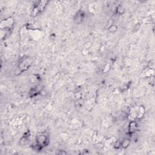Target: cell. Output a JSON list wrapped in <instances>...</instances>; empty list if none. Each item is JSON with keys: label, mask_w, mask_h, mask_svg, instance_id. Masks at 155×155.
<instances>
[{"label": "cell", "mask_w": 155, "mask_h": 155, "mask_svg": "<svg viewBox=\"0 0 155 155\" xmlns=\"http://www.w3.org/2000/svg\"><path fill=\"white\" fill-rule=\"evenodd\" d=\"M49 143V137L46 133H40L37 134L36 137V144L35 148L38 150L47 146Z\"/></svg>", "instance_id": "6da1fadb"}, {"label": "cell", "mask_w": 155, "mask_h": 155, "mask_svg": "<svg viewBox=\"0 0 155 155\" xmlns=\"http://www.w3.org/2000/svg\"><path fill=\"white\" fill-rule=\"evenodd\" d=\"M14 25V21L12 18H8L1 21V30H5L4 31V38H6L10 33L13 28Z\"/></svg>", "instance_id": "7a4b0ae2"}, {"label": "cell", "mask_w": 155, "mask_h": 155, "mask_svg": "<svg viewBox=\"0 0 155 155\" xmlns=\"http://www.w3.org/2000/svg\"><path fill=\"white\" fill-rule=\"evenodd\" d=\"M48 2L47 1H38L36 2L33 7L32 9V13L31 15L33 16H36L37 15H38L39 14H40L41 13H42L45 7L47 6Z\"/></svg>", "instance_id": "3957f363"}, {"label": "cell", "mask_w": 155, "mask_h": 155, "mask_svg": "<svg viewBox=\"0 0 155 155\" xmlns=\"http://www.w3.org/2000/svg\"><path fill=\"white\" fill-rule=\"evenodd\" d=\"M31 64V62L28 58H22L19 64V69L20 72H23L24 71L27 70L30 67Z\"/></svg>", "instance_id": "277c9868"}, {"label": "cell", "mask_w": 155, "mask_h": 155, "mask_svg": "<svg viewBox=\"0 0 155 155\" xmlns=\"http://www.w3.org/2000/svg\"><path fill=\"white\" fill-rule=\"evenodd\" d=\"M136 128V124L134 122H131L130 125V132L133 133Z\"/></svg>", "instance_id": "5b68a950"}]
</instances>
